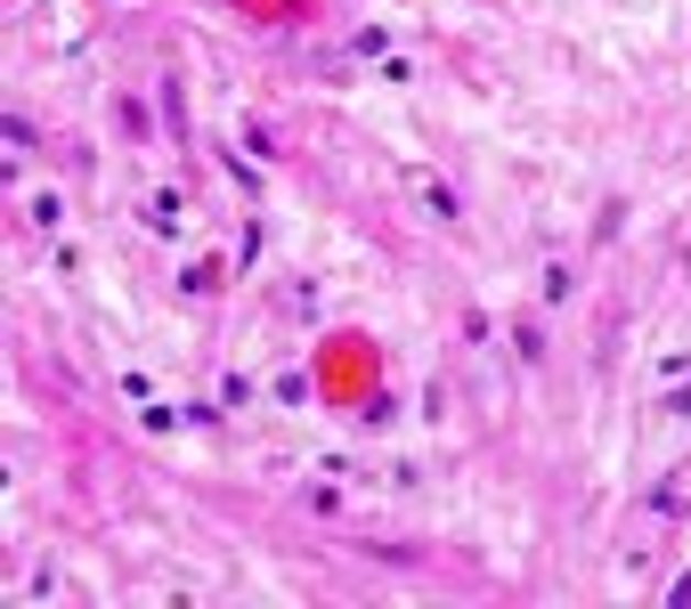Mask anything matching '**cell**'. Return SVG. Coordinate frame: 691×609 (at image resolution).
Listing matches in <instances>:
<instances>
[]
</instances>
